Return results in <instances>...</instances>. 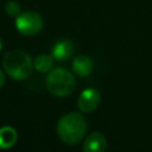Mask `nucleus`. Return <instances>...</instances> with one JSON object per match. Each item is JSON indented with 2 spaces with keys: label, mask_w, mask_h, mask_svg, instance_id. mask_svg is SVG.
I'll list each match as a JSON object with an SVG mask.
<instances>
[{
  "label": "nucleus",
  "mask_w": 152,
  "mask_h": 152,
  "mask_svg": "<svg viewBox=\"0 0 152 152\" xmlns=\"http://www.w3.org/2000/svg\"><path fill=\"white\" fill-rule=\"evenodd\" d=\"M75 51V46L69 39H59L51 48V55L57 61L69 59Z\"/></svg>",
  "instance_id": "0eeeda50"
},
{
  "label": "nucleus",
  "mask_w": 152,
  "mask_h": 152,
  "mask_svg": "<svg viewBox=\"0 0 152 152\" xmlns=\"http://www.w3.org/2000/svg\"><path fill=\"white\" fill-rule=\"evenodd\" d=\"M76 87V81L72 74L66 70L65 68H55L50 70L46 77V88L48 90L57 96V97H65L70 95Z\"/></svg>",
  "instance_id": "7ed1b4c3"
},
{
  "label": "nucleus",
  "mask_w": 152,
  "mask_h": 152,
  "mask_svg": "<svg viewBox=\"0 0 152 152\" xmlns=\"http://www.w3.org/2000/svg\"><path fill=\"white\" fill-rule=\"evenodd\" d=\"M52 64H53V57L52 55H39L34 62H33V66L37 71L39 72H48L52 69Z\"/></svg>",
  "instance_id": "9d476101"
},
{
  "label": "nucleus",
  "mask_w": 152,
  "mask_h": 152,
  "mask_svg": "<svg viewBox=\"0 0 152 152\" xmlns=\"http://www.w3.org/2000/svg\"><path fill=\"white\" fill-rule=\"evenodd\" d=\"M43 26V18L33 11L21 12L15 19V27L24 36H34L42 31Z\"/></svg>",
  "instance_id": "20e7f679"
},
{
  "label": "nucleus",
  "mask_w": 152,
  "mask_h": 152,
  "mask_svg": "<svg viewBox=\"0 0 152 152\" xmlns=\"http://www.w3.org/2000/svg\"><path fill=\"white\" fill-rule=\"evenodd\" d=\"M5 82H6V77H5V74H4V71L0 69V88H2V87H4Z\"/></svg>",
  "instance_id": "f8f14e48"
},
{
  "label": "nucleus",
  "mask_w": 152,
  "mask_h": 152,
  "mask_svg": "<svg viewBox=\"0 0 152 152\" xmlns=\"http://www.w3.org/2000/svg\"><path fill=\"white\" fill-rule=\"evenodd\" d=\"M106 148L107 140L101 132L90 133L83 142V152H104Z\"/></svg>",
  "instance_id": "423d86ee"
},
{
  "label": "nucleus",
  "mask_w": 152,
  "mask_h": 152,
  "mask_svg": "<svg viewBox=\"0 0 152 152\" xmlns=\"http://www.w3.org/2000/svg\"><path fill=\"white\" fill-rule=\"evenodd\" d=\"M72 70L78 76L86 77L93 71V61L86 55H78L72 61Z\"/></svg>",
  "instance_id": "6e6552de"
},
{
  "label": "nucleus",
  "mask_w": 152,
  "mask_h": 152,
  "mask_svg": "<svg viewBox=\"0 0 152 152\" xmlns=\"http://www.w3.org/2000/svg\"><path fill=\"white\" fill-rule=\"evenodd\" d=\"M87 131V121L78 113H68L63 115L57 124V133L59 139L68 145L78 144Z\"/></svg>",
  "instance_id": "f257e3e1"
},
{
  "label": "nucleus",
  "mask_w": 152,
  "mask_h": 152,
  "mask_svg": "<svg viewBox=\"0 0 152 152\" xmlns=\"http://www.w3.org/2000/svg\"><path fill=\"white\" fill-rule=\"evenodd\" d=\"M1 48H2V42H1V38H0V50H1Z\"/></svg>",
  "instance_id": "ddd939ff"
},
{
  "label": "nucleus",
  "mask_w": 152,
  "mask_h": 152,
  "mask_svg": "<svg viewBox=\"0 0 152 152\" xmlns=\"http://www.w3.org/2000/svg\"><path fill=\"white\" fill-rule=\"evenodd\" d=\"M5 12L10 15V17H18L21 13V8L20 5L17 1H8L5 5Z\"/></svg>",
  "instance_id": "9b49d317"
},
{
  "label": "nucleus",
  "mask_w": 152,
  "mask_h": 152,
  "mask_svg": "<svg viewBox=\"0 0 152 152\" xmlns=\"http://www.w3.org/2000/svg\"><path fill=\"white\" fill-rule=\"evenodd\" d=\"M101 102V94L97 89H84L77 99V107L83 113H90L95 110Z\"/></svg>",
  "instance_id": "39448f33"
},
{
  "label": "nucleus",
  "mask_w": 152,
  "mask_h": 152,
  "mask_svg": "<svg viewBox=\"0 0 152 152\" xmlns=\"http://www.w3.org/2000/svg\"><path fill=\"white\" fill-rule=\"evenodd\" d=\"M2 66L11 78L23 81L31 75L33 63L25 51L15 49L5 53L2 58Z\"/></svg>",
  "instance_id": "f03ea898"
},
{
  "label": "nucleus",
  "mask_w": 152,
  "mask_h": 152,
  "mask_svg": "<svg viewBox=\"0 0 152 152\" xmlns=\"http://www.w3.org/2000/svg\"><path fill=\"white\" fill-rule=\"evenodd\" d=\"M17 141V131L10 126L0 128V148H10Z\"/></svg>",
  "instance_id": "1a4fd4ad"
}]
</instances>
